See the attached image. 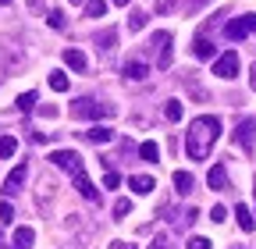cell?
I'll return each mask as SVG.
<instances>
[{"label":"cell","mask_w":256,"mask_h":249,"mask_svg":"<svg viewBox=\"0 0 256 249\" xmlns=\"http://www.w3.org/2000/svg\"><path fill=\"white\" fill-rule=\"evenodd\" d=\"M217 136H220V121H217L214 114L196 118V121L188 124V136H185V150H188V157H192V160H203L206 153H210V146L217 142Z\"/></svg>","instance_id":"1"},{"label":"cell","mask_w":256,"mask_h":249,"mask_svg":"<svg viewBox=\"0 0 256 249\" xmlns=\"http://www.w3.org/2000/svg\"><path fill=\"white\" fill-rule=\"evenodd\" d=\"M72 114L78 118V121H92V118H114L118 114V107L114 104H92V100H75V107H72Z\"/></svg>","instance_id":"2"},{"label":"cell","mask_w":256,"mask_h":249,"mask_svg":"<svg viewBox=\"0 0 256 249\" xmlns=\"http://www.w3.org/2000/svg\"><path fill=\"white\" fill-rule=\"evenodd\" d=\"M50 164L54 168H60V171H68V174H75V171H82L86 164H82V157L75 150H54L50 153Z\"/></svg>","instance_id":"3"},{"label":"cell","mask_w":256,"mask_h":249,"mask_svg":"<svg viewBox=\"0 0 256 249\" xmlns=\"http://www.w3.org/2000/svg\"><path fill=\"white\" fill-rule=\"evenodd\" d=\"M249 32H256V14H246V18H232L224 25V36L228 40H246Z\"/></svg>","instance_id":"4"},{"label":"cell","mask_w":256,"mask_h":249,"mask_svg":"<svg viewBox=\"0 0 256 249\" xmlns=\"http://www.w3.org/2000/svg\"><path fill=\"white\" fill-rule=\"evenodd\" d=\"M214 75H217V78H235V75H238V54L228 50V54L214 57Z\"/></svg>","instance_id":"5"},{"label":"cell","mask_w":256,"mask_h":249,"mask_svg":"<svg viewBox=\"0 0 256 249\" xmlns=\"http://www.w3.org/2000/svg\"><path fill=\"white\" fill-rule=\"evenodd\" d=\"M153 43L160 46V57H156V68H160V72H168V68L174 64V54H171V43H174V36H171V32H156V36H153Z\"/></svg>","instance_id":"6"},{"label":"cell","mask_w":256,"mask_h":249,"mask_svg":"<svg viewBox=\"0 0 256 249\" xmlns=\"http://www.w3.org/2000/svg\"><path fill=\"white\" fill-rule=\"evenodd\" d=\"M235 142H238L246 153H252V142H256V118L238 121V128H235Z\"/></svg>","instance_id":"7"},{"label":"cell","mask_w":256,"mask_h":249,"mask_svg":"<svg viewBox=\"0 0 256 249\" xmlns=\"http://www.w3.org/2000/svg\"><path fill=\"white\" fill-rule=\"evenodd\" d=\"M72 178H75V189H78V192H82V196H86L89 203H100V189H96V185L89 182V174H86V168H82V171H75Z\"/></svg>","instance_id":"8"},{"label":"cell","mask_w":256,"mask_h":249,"mask_svg":"<svg viewBox=\"0 0 256 249\" xmlns=\"http://www.w3.org/2000/svg\"><path fill=\"white\" fill-rule=\"evenodd\" d=\"M25 178H28V164H18L8 178H4V192L8 196H14V192H22V185H25Z\"/></svg>","instance_id":"9"},{"label":"cell","mask_w":256,"mask_h":249,"mask_svg":"<svg viewBox=\"0 0 256 249\" xmlns=\"http://www.w3.org/2000/svg\"><path fill=\"white\" fill-rule=\"evenodd\" d=\"M86 142H96V146H104V142H110L114 139V132L110 128H104V124H92V128H86V132H78Z\"/></svg>","instance_id":"10"},{"label":"cell","mask_w":256,"mask_h":249,"mask_svg":"<svg viewBox=\"0 0 256 249\" xmlns=\"http://www.w3.org/2000/svg\"><path fill=\"white\" fill-rule=\"evenodd\" d=\"M206 185H210V189H228V168H224V164H214L210 168V174H206Z\"/></svg>","instance_id":"11"},{"label":"cell","mask_w":256,"mask_h":249,"mask_svg":"<svg viewBox=\"0 0 256 249\" xmlns=\"http://www.w3.org/2000/svg\"><path fill=\"white\" fill-rule=\"evenodd\" d=\"M128 185H132V192H139V196H150V192L156 189V182H153L150 174H132V178H128Z\"/></svg>","instance_id":"12"},{"label":"cell","mask_w":256,"mask_h":249,"mask_svg":"<svg viewBox=\"0 0 256 249\" xmlns=\"http://www.w3.org/2000/svg\"><path fill=\"white\" fill-rule=\"evenodd\" d=\"M32 242H36V232H32V228H18L14 238H11V249H32Z\"/></svg>","instance_id":"13"},{"label":"cell","mask_w":256,"mask_h":249,"mask_svg":"<svg viewBox=\"0 0 256 249\" xmlns=\"http://www.w3.org/2000/svg\"><path fill=\"white\" fill-rule=\"evenodd\" d=\"M235 221H238V228H242V232H252V228H256V217H252V210H249V206H242V203L235 206Z\"/></svg>","instance_id":"14"},{"label":"cell","mask_w":256,"mask_h":249,"mask_svg":"<svg viewBox=\"0 0 256 249\" xmlns=\"http://www.w3.org/2000/svg\"><path fill=\"white\" fill-rule=\"evenodd\" d=\"M64 64L75 68V72H86V68H89V60H86L82 50H64Z\"/></svg>","instance_id":"15"},{"label":"cell","mask_w":256,"mask_h":249,"mask_svg":"<svg viewBox=\"0 0 256 249\" xmlns=\"http://www.w3.org/2000/svg\"><path fill=\"white\" fill-rule=\"evenodd\" d=\"M146 75H150V68L142 64V60H128V64H124V78L139 82V78H146Z\"/></svg>","instance_id":"16"},{"label":"cell","mask_w":256,"mask_h":249,"mask_svg":"<svg viewBox=\"0 0 256 249\" xmlns=\"http://www.w3.org/2000/svg\"><path fill=\"white\" fill-rule=\"evenodd\" d=\"M192 54H196L200 60H214V43L203 40V36H196V46H192Z\"/></svg>","instance_id":"17"},{"label":"cell","mask_w":256,"mask_h":249,"mask_svg":"<svg viewBox=\"0 0 256 249\" xmlns=\"http://www.w3.org/2000/svg\"><path fill=\"white\" fill-rule=\"evenodd\" d=\"M171 182H174V192H182V196H185V192H192V174H188V171H174V178H171Z\"/></svg>","instance_id":"18"},{"label":"cell","mask_w":256,"mask_h":249,"mask_svg":"<svg viewBox=\"0 0 256 249\" xmlns=\"http://www.w3.org/2000/svg\"><path fill=\"white\" fill-rule=\"evenodd\" d=\"M139 157H142V160H146V164H156V157H160V146H156V142H150V139H146V142H142V146H139Z\"/></svg>","instance_id":"19"},{"label":"cell","mask_w":256,"mask_h":249,"mask_svg":"<svg viewBox=\"0 0 256 249\" xmlns=\"http://www.w3.org/2000/svg\"><path fill=\"white\" fill-rule=\"evenodd\" d=\"M14 150H18L14 136H0V157H14Z\"/></svg>","instance_id":"20"},{"label":"cell","mask_w":256,"mask_h":249,"mask_svg":"<svg viewBox=\"0 0 256 249\" xmlns=\"http://www.w3.org/2000/svg\"><path fill=\"white\" fill-rule=\"evenodd\" d=\"M36 104H40V96H36V92H22V96H18V110H36Z\"/></svg>","instance_id":"21"},{"label":"cell","mask_w":256,"mask_h":249,"mask_svg":"<svg viewBox=\"0 0 256 249\" xmlns=\"http://www.w3.org/2000/svg\"><path fill=\"white\" fill-rule=\"evenodd\" d=\"M142 25H146V11H132V18H128V28H132V32H142Z\"/></svg>","instance_id":"22"},{"label":"cell","mask_w":256,"mask_h":249,"mask_svg":"<svg viewBox=\"0 0 256 249\" xmlns=\"http://www.w3.org/2000/svg\"><path fill=\"white\" fill-rule=\"evenodd\" d=\"M96 43H100L104 50H110V43H118V28H107V32L96 36Z\"/></svg>","instance_id":"23"},{"label":"cell","mask_w":256,"mask_h":249,"mask_svg":"<svg viewBox=\"0 0 256 249\" xmlns=\"http://www.w3.org/2000/svg\"><path fill=\"white\" fill-rule=\"evenodd\" d=\"M50 89L64 92V89H68V75H64V72H54V75H50Z\"/></svg>","instance_id":"24"},{"label":"cell","mask_w":256,"mask_h":249,"mask_svg":"<svg viewBox=\"0 0 256 249\" xmlns=\"http://www.w3.org/2000/svg\"><path fill=\"white\" fill-rule=\"evenodd\" d=\"M104 11H107L104 0H89V4H86V14H89V18H100Z\"/></svg>","instance_id":"25"},{"label":"cell","mask_w":256,"mask_h":249,"mask_svg":"<svg viewBox=\"0 0 256 249\" xmlns=\"http://www.w3.org/2000/svg\"><path fill=\"white\" fill-rule=\"evenodd\" d=\"M164 114H168L171 121H182V114H185V110H182V104H178V100H171V104L164 107Z\"/></svg>","instance_id":"26"},{"label":"cell","mask_w":256,"mask_h":249,"mask_svg":"<svg viewBox=\"0 0 256 249\" xmlns=\"http://www.w3.org/2000/svg\"><path fill=\"white\" fill-rule=\"evenodd\" d=\"M46 22H50V28H64V25H68L60 11H50V14H46Z\"/></svg>","instance_id":"27"},{"label":"cell","mask_w":256,"mask_h":249,"mask_svg":"<svg viewBox=\"0 0 256 249\" xmlns=\"http://www.w3.org/2000/svg\"><path fill=\"white\" fill-rule=\"evenodd\" d=\"M188 249H210V238H203V235H192V238H188Z\"/></svg>","instance_id":"28"},{"label":"cell","mask_w":256,"mask_h":249,"mask_svg":"<svg viewBox=\"0 0 256 249\" xmlns=\"http://www.w3.org/2000/svg\"><path fill=\"white\" fill-rule=\"evenodd\" d=\"M104 185H107V189H118V185H121V174H118V171H107V174H104Z\"/></svg>","instance_id":"29"},{"label":"cell","mask_w":256,"mask_h":249,"mask_svg":"<svg viewBox=\"0 0 256 249\" xmlns=\"http://www.w3.org/2000/svg\"><path fill=\"white\" fill-rule=\"evenodd\" d=\"M11 217H14V206H11V203H0V221L11 224Z\"/></svg>","instance_id":"30"},{"label":"cell","mask_w":256,"mask_h":249,"mask_svg":"<svg viewBox=\"0 0 256 249\" xmlns=\"http://www.w3.org/2000/svg\"><path fill=\"white\" fill-rule=\"evenodd\" d=\"M210 221H217V224L228 221V210H224V206H214V210H210Z\"/></svg>","instance_id":"31"},{"label":"cell","mask_w":256,"mask_h":249,"mask_svg":"<svg viewBox=\"0 0 256 249\" xmlns=\"http://www.w3.org/2000/svg\"><path fill=\"white\" fill-rule=\"evenodd\" d=\"M128 210H132V200H118V203H114V217H118V214H128Z\"/></svg>","instance_id":"32"},{"label":"cell","mask_w":256,"mask_h":249,"mask_svg":"<svg viewBox=\"0 0 256 249\" xmlns=\"http://www.w3.org/2000/svg\"><path fill=\"white\" fill-rule=\"evenodd\" d=\"M171 8H174V0H156V11H160V14L171 11Z\"/></svg>","instance_id":"33"},{"label":"cell","mask_w":256,"mask_h":249,"mask_svg":"<svg viewBox=\"0 0 256 249\" xmlns=\"http://www.w3.org/2000/svg\"><path fill=\"white\" fill-rule=\"evenodd\" d=\"M110 249H136L132 242H110Z\"/></svg>","instance_id":"34"},{"label":"cell","mask_w":256,"mask_h":249,"mask_svg":"<svg viewBox=\"0 0 256 249\" xmlns=\"http://www.w3.org/2000/svg\"><path fill=\"white\" fill-rule=\"evenodd\" d=\"M28 8H43V0H28Z\"/></svg>","instance_id":"35"},{"label":"cell","mask_w":256,"mask_h":249,"mask_svg":"<svg viewBox=\"0 0 256 249\" xmlns=\"http://www.w3.org/2000/svg\"><path fill=\"white\" fill-rule=\"evenodd\" d=\"M249 82H252V89H256V68H252V78H249Z\"/></svg>","instance_id":"36"},{"label":"cell","mask_w":256,"mask_h":249,"mask_svg":"<svg viewBox=\"0 0 256 249\" xmlns=\"http://www.w3.org/2000/svg\"><path fill=\"white\" fill-rule=\"evenodd\" d=\"M114 4H118V8H124V4H128V0H114Z\"/></svg>","instance_id":"37"},{"label":"cell","mask_w":256,"mask_h":249,"mask_svg":"<svg viewBox=\"0 0 256 249\" xmlns=\"http://www.w3.org/2000/svg\"><path fill=\"white\" fill-rule=\"evenodd\" d=\"M153 249H164V242H153Z\"/></svg>","instance_id":"38"},{"label":"cell","mask_w":256,"mask_h":249,"mask_svg":"<svg viewBox=\"0 0 256 249\" xmlns=\"http://www.w3.org/2000/svg\"><path fill=\"white\" fill-rule=\"evenodd\" d=\"M0 4H11V0H0Z\"/></svg>","instance_id":"39"},{"label":"cell","mask_w":256,"mask_h":249,"mask_svg":"<svg viewBox=\"0 0 256 249\" xmlns=\"http://www.w3.org/2000/svg\"><path fill=\"white\" fill-rule=\"evenodd\" d=\"M0 242H4V232H0Z\"/></svg>","instance_id":"40"},{"label":"cell","mask_w":256,"mask_h":249,"mask_svg":"<svg viewBox=\"0 0 256 249\" xmlns=\"http://www.w3.org/2000/svg\"><path fill=\"white\" fill-rule=\"evenodd\" d=\"M72 4H82V0H72Z\"/></svg>","instance_id":"41"}]
</instances>
